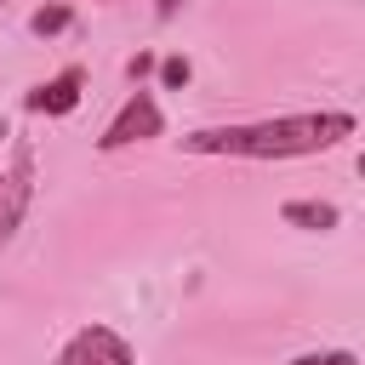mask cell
<instances>
[{
	"mask_svg": "<svg viewBox=\"0 0 365 365\" xmlns=\"http://www.w3.org/2000/svg\"><path fill=\"white\" fill-rule=\"evenodd\" d=\"M80 86H86V74H80V68L51 74L46 86H34V91H29V114H68V108L80 103Z\"/></svg>",
	"mask_w": 365,
	"mask_h": 365,
	"instance_id": "5b68a950",
	"label": "cell"
},
{
	"mask_svg": "<svg viewBox=\"0 0 365 365\" xmlns=\"http://www.w3.org/2000/svg\"><path fill=\"white\" fill-rule=\"evenodd\" d=\"M165 131V120H160V103H154V91H131L125 97V108L108 120V131L97 137V148L103 154H114V148H131V143H148V137H160Z\"/></svg>",
	"mask_w": 365,
	"mask_h": 365,
	"instance_id": "3957f363",
	"label": "cell"
},
{
	"mask_svg": "<svg viewBox=\"0 0 365 365\" xmlns=\"http://www.w3.org/2000/svg\"><path fill=\"white\" fill-rule=\"evenodd\" d=\"M29 200H34V148L17 125H0V245L17 234Z\"/></svg>",
	"mask_w": 365,
	"mask_h": 365,
	"instance_id": "7a4b0ae2",
	"label": "cell"
},
{
	"mask_svg": "<svg viewBox=\"0 0 365 365\" xmlns=\"http://www.w3.org/2000/svg\"><path fill=\"white\" fill-rule=\"evenodd\" d=\"M279 217H285L291 228H308V234H325V228H336V222H342V211H336L331 200H285V205H279Z\"/></svg>",
	"mask_w": 365,
	"mask_h": 365,
	"instance_id": "8992f818",
	"label": "cell"
},
{
	"mask_svg": "<svg viewBox=\"0 0 365 365\" xmlns=\"http://www.w3.org/2000/svg\"><path fill=\"white\" fill-rule=\"evenodd\" d=\"M291 365H359L348 348H325V354H297Z\"/></svg>",
	"mask_w": 365,
	"mask_h": 365,
	"instance_id": "9c48e42d",
	"label": "cell"
},
{
	"mask_svg": "<svg viewBox=\"0 0 365 365\" xmlns=\"http://www.w3.org/2000/svg\"><path fill=\"white\" fill-rule=\"evenodd\" d=\"M188 74H194V68H188V57H165V63H160V86H171V91H177V86H188Z\"/></svg>",
	"mask_w": 365,
	"mask_h": 365,
	"instance_id": "ba28073f",
	"label": "cell"
},
{
	"mask_svg": "<svg viewBox=\"0 0 365 365\" xmlns=\"http://www.w3.org/2000/svg\"><path fill=\"white\" fill-rule=\"evenodd\" d=\"M354 137L348 108H308V114H279V120H251V125H205L188 131V154H234V160H302L325 154Z\"/></svg>",
	"mask_w": 365,
	"mask_h": 365,
	"instance_id": "6da1fadb",
	"label": "cell"
},
{
	"mask_svg": "<svg viewBox=\"0 0 365 365\" xmlns=\"http://www.w3.org/2000/svg\"><path fill=\"white\" fill-rule=\"evenodd\" d=\"M51 365H137V354H131V342H125L120 331H108V325H80Z\"/></svg>",
	"mask_w": 365,
	"mask_h": 365,
	"instance_id": "277c9868",
	"label": "cell"
},
{
	"mask_svg": "<svg viewBox=\"0 0 365 365\" xmlns=\"http://www.w3.org/2000/svg\"><path fill=\"white\" fill-rule=\"evenodd\" d=\"M74 23V11L68 6H40L34 17H29V34H40V40H51V34H63Z\"/></svg>",
	"mask_w": 365,
	"mask_h": 365,
	"instance_id": "52a82bcc",
	"label": "cell"
}]
</instances>
